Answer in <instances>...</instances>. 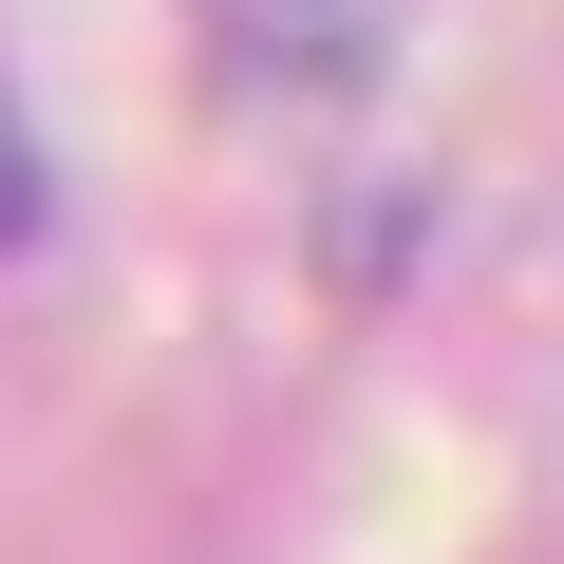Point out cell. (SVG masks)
I'll use <instances>...</instances> for the list:
<instances>
[{
    "label": "cell",
    "mask_w": 564,
    "mask_h": 564,
    "mask_svg": "<svg viewBox=\"0 0 564 564\" xmlns=\"http://www.w3.org/2000/svg\"><path fill=\"white\" fill-rule=\"evenodd\" d=\"M207 39H226L263 95H339V76L395 39V0H207Z\"/></svg>",
    "instance_id": "1"
},
{
    "label": "cell",
    "mask_w": 564,
    "mask_h": 564,
    "mask_svg": "<svg viewBox=\"0 0 564 564\" xmlns=\"http://www.w3.org/2000/svg\"><path fill=\"white\" fill-rule=\"evenodd\" d=\"M39 226V132H20V95H0V245Z\"/></svg>",
    "instance_id": "2"
}]
</instances>
